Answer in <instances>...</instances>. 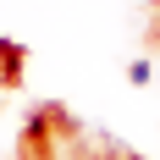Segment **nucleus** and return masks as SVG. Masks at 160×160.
Returning a JSON list of instances; mask_svg holds the SVG:
<instances>
[{"label":"nucleus","mask_w":160,"mask_h":160,"mask_svg":"<svg viewBox=\"0 0 160 160\" xmlns=\"http://www.w3.org/2000/svg\"><path fill=\"white\" fill-rule=\"evenodd\" d=\"M127 78H132V83H149V78H155V66H149V61H144V55H138V61H132V66H127Z\"/></svg>","instance_id":"nucleus-1"}]
</instances>
